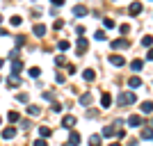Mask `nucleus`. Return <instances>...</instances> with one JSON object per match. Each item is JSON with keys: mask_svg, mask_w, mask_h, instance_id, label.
Wrapping results in <instances>:
<instances>
[{"mask_svg": "<svg viewBox=\"0 0 153 146\" xmlns=\"http://www.w3.org/2000/svg\"><path fill=\"white\" fill-rule=\"evenodd\" d=\"M87 12H89V9H87L85 5H76V7H73V16H76V19H82V16H87Z\"/></svg>", "mask_w": 153, "mask_h": 146, "instance_id": "20e7f679", "label": "nucleus"}, {"mask_svg": "<svg viewBox=\"0 0 153 146\" xmlns=\"http://www.w3.org/2000/svg\"><path fill=\"white\" fill-rule=\"evenodd\" d=\"M53 27H55V30H62V27H64V21H62V19H57V21H55V25H53Z\"/></svg>", "mask_w": 153, "mask_h": 146, "instance_id": "c9c22d12", "label": "nucleus"}, {"mask_svg": "<svg viewBox=\"0 0 153 146\" xmlns=\"http://www.w3.org/2000/svg\"><path fill=\"white\" fill-rule=\"evenodd\" d=\"M128 87H130V89H140V87H142V80H140L137 76L128 78Z\"/></svg>", "mask_w": 153, "mask_h": 146, "instance_id": "1a4fd4ad", "label": "nucleus"}, {"mask_svg": "<svg viewBox=\"0 0 153 146\" xmlns=\"http://www.w3.org/2000/svg\"><path fill=\"white\" fill-rule=\"evenodd\" d=\"M57 48H59V50H69V48H71V44H69V41H66V39H62V41H59V44H57Z\"/></svg>", "mask_w": 153, "mask_h": 146, "instance_id": "393cba45", "label": "nucleus"}, {"mask_svg": "<svg viewBox=\"0 0 153 146\" xmlns=\"http://www.w3.org/2000/svg\"><path fill=\"white\" fill-rule=\"evenodd\" d=\"M51 110H53V112H62V105H59L57 101H53V107Z\"/></svg>", "mask_w": 153, "mask_h": 146, "instance_id": "f704fd0d", "label": "nucleus"}, {"mask_svg": "<svg viewBox=\"0 0 153 146\" xmlns=\"http://www.w3.org/2000/svg\"><path fill=\"white\" fill-rule=\"evenodd\" d=\"M14 41H16V46H25V37H23V34H16V37H14Z\"/></svg>", "mask_w": 153, "mask_h": 146, "instance_id": "cd10ccee", "label": "nucleus"}, {"mask_svg": "<svg viewBox=\"0 0 153 146\" xmlns=\"http://www.w3.org/2000/svg\"><path fill=\"white\" fill-rule=\"evenodd\" d=\"M51 2H53V5H55V7H59V5H64V0H51Z\"/></svg>", "mask_w": 153, "mask_h": 146, "instance_id": "c03bdc74", "label": "nucleus"}, {"mask_svg": "<svg viewBox=\"0 0 153 146\" xmlns=\"http://www.w3.org/2000/svg\"><path fill=\"white\" fill-rule=\"evenodd\" d=\"M119 105H133L135 101H137V94L135 91H119Z\"/></svg>", "mask_w": 153, "mask_h": 146, "instance_id": "f257e3e1", "label": "nucleus"}, {"mask_svg": "<svg viewBox=\"0 0 153 146\" xmlns=\"http://www.w3.org/2000/svg\"><path fill=\"white\" fill-rule=\"evenodd\" d=\"M55 82H57V84L64 82V76H62V73H57V76H55Z\"/></svg>", "mask_w": 153, "mask_h": 146, "instance_id": "ea45409f", "label": "nucleus"}, {"mask_svg": "<svg viewBox=\"0 0 153 146\" xmlns=\"http://www.w3.org/2000/svg\"><path fill=\"white\" fill-rule=\"evenodd\" d=\"M146 59H149V62H153V48H149V53H146Z\"/></svg>", "mask_w": 153, "mask_h": 146, "instance_id": "79ce46f5", "label": "nucleus"}, {"mask_svg": "<svg viewBox=\"0 0 153 146\" xmlns=\"http://www.w3.org/2000/svg\"><path fill=\"white\" fill-rule=\"evenodd\" d=\"M110 146H121V144H119V142H112V144H110Z\"/></svg>", "mask_w": 153, "mask_h": 146, "instance_id": "a18cd8bd", "label": "nucleus"}, {"mask_svg": "<svg viewBox=\"0 0 153 146\" xmlns=\"http://www.w3.org/2000/svg\"><path fill=\"white\" fill-rule=\"evenodd\" d=\"M94 39H96V41H105V39H108V32H105V30H96Z\"/></svg>", "mask_w": 153, "mask_h": 146, "instance_id": "412c9836", "label": "nucleus"}, {"mask_svg": "<svg viewBox=\"0 0 153 146\" xmlns=\"http://www.w3.org/2000/svg\"><path fill=\"white\" fill-rule=\"evenodd\" d=\"M119 32H121V34H128V32H130V25H126V23L119 25Z\"/></svg>", "mask_w": 153, "mask_h": 146, "instance_id": "72a5a7b5", "label": "nucleus"}, {"mask_svg": "<svg viewBox=\"0 0 153 146\" xmlns=\"http://www.w3.org/2000/svg\"><path fill=\"white\" fill-rule=\"evenodd\" d=\"M82 78H85V80H87V82H91V80H94V78H96V73H94V71H91V69H85V71H82Z\"/></svg>", "mask_w": 153, "mask_h": 146, "instance_id": "f3484780", "label": "nucleus"}, {"mask_svg": "<svg viewBox=\"0 0 153 146\" xmlns=\"http://www.w3.org/2000/svg\"><path fill=\"white\" fill-rule=\"evenodd\" d=\"M51 133H53V130H51V128H39V135H41V137H51Z\"/></svg>", "mask_w": 153, "mask_h": 146, "instance_id": "c756f323", "label": "nucleus"}, {"mask_svg": "<svg viewBox=\"0 0 153 146\" xmlns=\"http://www.w3.org/2000/svg\"><path fill=\"white\" fill-rule=\"evenodd\" d=\"M76 32H78V37H85V25H76Z\"/></svg>", "mask_w": 153, "mask_h": 146, "instance_id": "e433bc0d", "label": "nucleus"}, {"mask_svg": "<svg viewBox=\"0 0 153 146\" xmlns=\"http://www.w3.org/2000/svg\"><path fill=\"white\" fill-rule=\"evenodd\" d=\"M0 23H2V16H0Z\"/></svg>", "mask_w": 153, "mask_h": 146, "instance_id": "de8ad7c7", "label": "nucleus"}, {"mask_svg": "<svg viewBox=\"0 0 153 146\" xmlns=\"http://www.w3.org/2000/svg\"><path fill=\"white\" fill-rule=\"evenodd\" d=\"M16 101H19V103H27V94H19V96H16Z\"/></svg>", "mask_w": 153, "mask_h": 146, "instance_id": "4c0bfd02", "label": "nucleus"}, {"mask_svg": "<svg viewBox=\"0 0 153 146\" xmlns=\"http://www.w3.org/2000/svg\"><path fill=\"white\" fill-rule=\"evenodd\" d=\"M27 73H30V78H39V76H41V69H39V66H32Z\"/></svg>", "mask_w": 153, "mask_h": 146, "instance_id": "bb28decb", "label": "nucleus"}, {"mask_svg": "<svg viewBox=\"0 0 153 146\" xmlns=\"http://www.w3.org/2000/svg\"><path fill=\"white\" fill-rule=\"evenodd\" d=\"M34 34H37V37H44V34H46V25L37 23V25H34Z\"/></svg>", "mask_w": 153, "mask_h": 146, "instance_id": "4be33fe9", "label": "nucleus"}, {"mask_svg": "<svg viewBox=\"0 0 153 146\" xmlns=\"http://www.w3.org/2000/svg\"><path fill=\"white\" fill-rule=\"evenodd\" d=\"M34 146H48V144H46L44 139H37V142H34Z\"/></svg>", "mask_w": 153, "mask_h": 146, "instance_id": "37998d69", "label": "nucleus"}, {"mask_svg": "<svg viewBox=\"0 0 153 146\" xmlns=\"http://www.w3.org/2000/svg\"><path fill=\"white\" fill-rule=\"evenodd\" d=\"M91 98H94L91 94H82V96H80V105H89V103H91Z\"/></svg>", "mask_w": 153, "mask_h": 146, "instance_id": "b1692460", "label": "nucleus"}, {"mask_svg": "<svg viewBox=\"0 0 153 146\" xmlns=\"http://www.w3.org/2000/svg\"><path fill=\"white\" fill-rule=\"evenodd\" d=\"M9 23H12V25H21V23H23V19H21V16H12V21H9Z\"/></svg>", "mask_w": 153, "mask_h": 146, "instance_id": "2f4dec72", "label": "nucleus"}, {"mask_svg": "<svg viewBox=\"0 0 153 146\" xmlns=\"http://www.w3.org/2000/svg\"><path fill=\"white\" fill-rule=\"evenodd\" d=\"M114 126H108V128H103V133H101V137H114Z\"/></svg>", "mask_w": 153, "mask_h": 146, "instance_id": "4468645a", "label": "nucleus"}, {"mask_svg": "<svg viewBox=\"0 0 153 146\" xmlns=\"http://www.w3.org/2000/svg\"><path fill=\"white\" fill-rule=\"evenodd\" d=\"M16 137V128H5L2 130V139H14Z\"/></svg>", "mask_w": 153, "mask_h": 146, "instance_id": "9b49d317", "label": "nucleus"}, {"mask_svg": "<svg viewBox=\"0 0 153 146\" xmlns=\"http://www.w3.org/2000/svg\"><path fill=\"white\" fill-rule=\"evenodd\" d=\"M142 66H144V59H133L130 62V69L133 71H142Z\"/></svg>", "mask_w": 153, "mask_h": 146, "instance_id": "dca6fc26", "label": "nucleus"}, {"mask_svg": "<svg viewBox=\"0 0 153 146\" xmlns=\"http://www.w3.org/2000/svg\"><path fill=\"white\" fill-rule=\"evenodd\" d=\"M76 48H78V53L82 55V53L87 50V48H89V41H87L85 37H78V41H76Z\"/></svg>", "mask_w": 153, "mask_h": 146, "instance_id": "7ed1b4c3", "label": "nucleus"}, {"mask_svg": "<svg viewBox=\"0 0 153 146\" xmlns=\"http://www.w3.org/2000/svg\"><path fill=\"white\" fill-rule=\"evenodd\" d=\"M21 69H23V62H21V59H14L12 62V76H19Z\"/></svg>", "mask_w": 153, "mask_h": 146, "instance_id": "6e6552de", "label": "nucleus"}, {"mask_svg": "<svg viewBox=\"0 0 153 146\" xmlns=\"http://www.w3.org/2000/svg\"><path fill=\"white\" fill-rule=\"evenodd\" d=\"M142 46H146V48H151V46H153V37H149V34H146V37L142 39Z\"/></svg>", "mask_w": 153, "mask_h": 146, "instance_id": "c85d7f7f", "label": "nucleus"}, {"mask_svg": "<svg viewBox=\"0 0 153 146\" xmlns=\"http://www.w3.org/2000/svg\"><path fill=\"white\" fill-rule=\"evenodd\" d=\"M76 123H78V119H76V116H71V114H66V116L62 119V126H64V128H73Z\"/></svg>", "mask_w": 153, "mask_h": 146, "instance_id": "423d86ee", "label": "nucleus"}, {"mask_svg": "<svg viewBox=\"0 0 153 146\" xmlns=\"http://www.w3.org/2000/svg\"><path fill=\"white\" fill-rule=\"evenodd\" d=\"M103 25L110 30V27H114V21H112V19H103Z\"/></svg>", "mask_w": 153, "mask_h": 146, "instance_id": "473e14b6", "label": "nucleus"}, {"mask_svg": "<svg viewBox=\"0 0 153 146\" xmlns=\"http://www.w3.org/2000/svg\"><path fill=\"white\" fill-rule=\"evenodd\" d=\"M69 144L71 146H78V144H80V135H78V133H71L69 135Z\"/></svg>", "mask_w": 153, "mask_h": 146, "instance_id": "6ab92c4d", "label": "nucleus"}, {"mask_svg": "<svg viewBox=\"0 0 153 146\" xmlns=\"http://www.w3.org/2000/svg\"><path fill=\"white\" fill-rule=\"evenodd\" d=\"M0 121H2V119H0Z\"/></svg>", "mask_w": 153, "mask_h": 146, "instance_id": "09e8293b", "label": "nucleus"}, {"mask_svg": "<svg viewBox=\"0 0 153 146\" xmlns=\"http://www.w3.org/2000/svg\"><path fill=\"white\" fill-rule=\"evenodd\" d=\"M27 114L30 116H39L41 114V107H39V105H30V107H27Z\"/></svg>", "mask_w": 153, "mask_h": 146, "instance_id": "a211bd4d", "label": "nucleus"}, {"mask_svg": "<svg viewBox=\"0 0 153 146\" xmlns=\"http://www.w3.org/2000/svg\"><path fill=\"white\" fill-rule=\"evenodd\" d=\"M101 142H103L101 135H91L89 137V146H101Z\"/></svg>", "mask_w": 153, "mask_h": 146, "instance_id": "aec40b11", "label": "nucleus"}, {"mask_svg": "<svg viewBox=\"0 0 153 146\" xmlns=\"http://www.w3.org/2000/svg\"><path fill=\"white\" fill-rule=\"evenodd\" d=\"M142 112H144V114H153V101H144L142 103Z\"/></svg>", "mask_w": 153, "mask_h": 146, "instance_id": "f8f14e48", "label": "nucleus"}, {"mask_svg": "<svg viewBox=\"0 0 153 146\" xmlns=\"http://www.w3.org/2000/svg\"><path fill=\"white\" fill-rule=\"evenodd\" d=\"M142 139H153V128H144L142 130Z\"/></svg>", "mask_w": 153, "mask_h": 146, "instance_id": "5701e85b", "label": "nucleus"}, {"mask_svg": "<svg viewBox=\"0 0 153 146\" xmlns=\"http://www.w3.org/2000/svg\"><path fill=\"white\" fill-rule=\"evenodd\" d=\"M128 126H130V128H140V126H142V119H140L137 114L128 116Z\"/></svg>", "mask_w": 153, "mask_h": 146, "instance_id": "9d476101", "label": "nucleus"}, {"mask_svg": "<svg viewBox=\"0 0 153 146\" xmlns=\"http://www.w3.org/2000/svg\"><path fill=\"white\" fill-rule=\"evenodd\" d=\"M112 48H114V50H119V48H128V39H114V41H112Z\"/></svg>", "mask_w": 153, "mask_h": 146, "instance_id": "0eeeda50", "label": "nucleus"}, {"mask_svg": "<svg viewBox=\"0 0 153 146\" xmlns=\"http://www.w3.org/2000/svg\"><path fill=\"white\" fill-rule=\"evenodd\" d=\"M142 9H144V7H142V2H130V7H128V14H130V16H140Z\"/></svg>", "mask_w": 153, "mask_h": 146, "instance_id": "f03ea898", "label": "nucleus"}, {"mask_svg": "<svg viewBox=\"0 0 153 146\" xmlns=\"http://www.w3.org/2000/svg\"><path fill=\"white\" fill-rule=\"evenodd\" d=\"M7 121H12V123H16V121H19V114H16V112H9V114H7Z\"/></svg>", "mask_w": 153, "mask_h": 146, "instance_id": "7c9ffc66", "label": "nucleus"}, {"mask_svg": "<svg viewBox=\"0 0 153 146\" xmlns=\"http://www.w3.org/2000/svg\"><path fill=\"white\" fill-rule=\"evenodd\" d=\"M9 59H12V62H14V59H19V50H12V53H9Z\"/></svg>", "mask_w": 153, "mask_h": 146, "instance_id": "58836bf2", "label": "nucleus"}, {"mask_svg": "<svg viewBox=\"0 0 153 146\" xmlns=\"http://www.w3.org/2000/svg\"><path fill=\"white\" fill-rule=\"evenodd\" d=\"M110 64H112V66H119V69H121L123 64H126V59H123L121 55H110Z\"/></svg>", "mask_w": 153, "mask_h": 146, "instance_id": "39448f33", "label": "nucleus"}, {"mask_svg": "<svg viewBox=\"0 0 153 146\" xmlns=\"http://www.w3.org/2000/svg\"><path fill=\"white\" fill-rule=\"evenodd\" d=\"M101 105H103V107H110V105H112V96H110V94H103L101 96Z\"/></svg>", "mask_w": 153, "mask_h": 146, "instance_id": "2eb2a0df", "label": "nucleus"}, {"mask_svg": "<svg viewBox=\"0 0 153 146\" xmlns=\"http://www.w3.org/2000/svg\"><path fill=\"white\" fill-rule=\"evenodd\" d=\"M0 66H2V59H0Z\"/></svg>", "mask_w": 153, "mask_h": 146, "instance_id": "49530a36", "label": "nucleus"}, {"mask_svg": "<svg viewBox=\"0 0 153 146\" xmlns=\"http://www.w3.org/2000/svg\"><path fill=\"white\" fill-rule=\"evenodd\" d=\"M19 84H21V78H19V76L7 78V87H19Z\"/></svg>", "mask_w": 153, "mask_h": 146, "instance_id": "ddd939ff", "label": "nucleus"}, {"mask_svg": "<svg viewBox=\"0 0 153 146\" xmlns=\"http://www.w3.org/2000/svg\"><path fill=\"white\" fill-rule=\"evenodd\" d=\"M55 64H57V66H62V64H64V57H62V55H57V57H55Z\"/></svg>", "mask_w": 153, "mask_h": 146, "instance_id": "a19ab883", "label": "nucleus"}, {"mask_svg": "<svg viewBox=\"0 0 153 146\" xmlns=\"http://www.w3.org/2000/svg\"><path fill=\"white\" fill-rule=\"evenodd\" d=\"M41 98H44V101H48V103H53V101H55V94H53V91H44V94H41Z\"/></svg>", "mask_w": 153, "mask_h": 146, "instance_id": "a878e982", "label": "nucleus"}]
</instances>
